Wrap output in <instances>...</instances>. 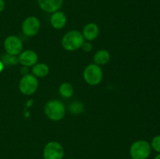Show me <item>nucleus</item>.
Here are the masks:
<instances>
[{"mask_svg":"<svg viewBox=\"0 0 160 159\" xmlns=\"http://www.w3.org/2000/svg\"><path fill=\"white\" fill-rule=\"evenodd\" d=\"M70 159H76V158H70Z\"/></svg>","mask_w":160,"mask_h":159,"instance_id":"obj_23","label":"nucleus"},{"mask_svg":"<svg viewBox=\"0 0 160 159\" xmlns=\"http://www.w3.org/2000/svg\"><path fill=\"white\" fill-rule=\"evenodd\" d=\"M62 2L63 0H38L41 9L47 12H55L59 10Z\"/></svg>","mask_w":160,"mask_h":159,"instance_id":"obj_9","label":"nucleus"},{"mask_svg":"<svg viewBox=\"0 0 160 159\" xmlns=\"http://www.w3.org/2000/svg\"><path fill=\"white\" fill-rule=\"evenodd\" d=\"M110 60V54L106 50H100L94 55V62L98 65H105Z\"/></svg>","mask_w":160,"mask_h":159,"instance_id":"obj_13","label":"nucleus"},{"mask_svg":"<svg viewBox=\"0 0 160 159\" xmlns=\"http://www.w3.org/2000/svg\"><path fill=\"white\" fill-rule=\"evenodd\" d=\"M154 159H160V153H159V154H158L157 155H156V157H155Z\"/></svg>","mask_w":160,"mask_h":159,"instance_id":"obj_22","label":"nucleus"},{"mask_svg":"<svg viewBox=\"0 0 160 159\" xmlns=\"http://www.w3.org/2000/svg\"><path fill=\"white\" fill-rule=\"evenodd\" d=\"M3 69H4V64H3V62H2V60H0V73L2 71Z\"/></svg>","mask_w":160,"mask_h":159,"instance_id":"obj_21","label":"nucleus"},{"mask_svg":"<svg viewBox=\"0 0 160 159\" xmlns=\"http://www.w3.org/2000/svg\"><path fill=\"white\" fill-rule=\"evenodd\" d=\"M83 106L81 103L79 102H74L72 103L70 106V111L73 113H79L82 111Z\"/></svg>","mask_w":160,"mask_h":159,"instance_id":"obj_18","label":"nucleus"},{"mask_svg":"<svg viewBox=\"0 0 160 159\" xmlns=\"http://www.w3.org/2000/svg\"><path fill=\"white\" fill-rule=\"evenodd\" d=\"M40 29V22L35 17H29L24 20L22 23V31L28 37L35 35Z\"/></svg>","mask_w":160,"mask_h":159,"instance_id":"obj_8","label":"nucleus"},{"mask_svg":"<svg viewBox=\"0 0 160 159\" xmlns=\"http://www.w3.org/2000/svg\"><path fill=\"white\" fill-rule=\"evenodd\" d=\"M63 154V148L58 142H49L44 148V159H62Z\"/></svg>","mask_w":160,"mask_h":159,"instance_id":"obj_6","label":"nucleus"},{"mask_svg":"<svg viewBox=\"0 0 160 159\" xmlns=\"http://www.w3.org/2000/svg\"><path fill=\"white\" fill-rule=\"evenodd\" d=\"M5 9V2L4 0H0V12L3 11Z\"/></svg>","mask_w":160,"mask_h":159,"instance_id":"obj_20","label":"nucleus"},{"mask_svg":"<svg viewBox=\"0 0 160 159\" xmlns=\"http://www.w3.org/2000/svg\"><path fill=\"white\" fill-rule=\"evenodd\" d=\"M2 62L3 64H11V65H15L19 62V59L16 58L15 55H6L3 56Z\"/></svg>","mask_w":160,"mask_h":159,"instance_id":"obj_16","label":"nucleus"},{"mask_svg":"<svg viewBox=\"0 0 160 159\" xmlns=\"http://www.w3.org/2000/svg\"><path fill=\"white\" fill-rule=\"evenodd\" d=\"M99 34V28L95 23H88L83 30V37L87 41L95 40Z\"/></svg>","mask_w":160,"mask_h":159,"instance_id":"obj_11","label":"nucleus"},{"mask_svg":"<svg viewBox=\"0 0 160 159\" xmlns=\"http://www.w3.org/2000/svg\"><path fill=\"white\" fill-rule=\"evenodd\" d=\"M151 144L146 140H138L130 148V154L132 159H147L151 154Z\"/></svg>","mask_w":160,"mask_h":159,"instance_id":"obj_3","label":"nucleus"},{"mask_svg":"<svg viewBox=\"0 0 160 159\" xmlns=\"http://www.w3.org/2000/svg\"><path fill=\"white\" fill-rule=\"evenodd\" d=\"M38 82L35 76L31 74H26L21 78L19 84L20 90L23 94L31 95L37 90Z\"/></svg>","mask_w":160,"mask_h":159,"instance_id":"obj_5","label":"nucleus"},{"mask_svg":"<svg viewBox=\"0 0 160 159\" xmlns=\"http://www.w3.org/2000/svg\"><path fill=\"white\" fill-rule=\"evenodd\" d=\"M81 48H82V49L84 50V51L88 52V51H90L92 49V45L91 43H89V42H84V44L82 45Z\"/></svg>","mask_w":160,"mask_h":159,"instance_id":"obj_19","label":"nucleus"},{"mask_svg":"<svg viewBox=\"0 0 160 159\" xmlns=\"http://www.w3.org/2000/svg\"><path fill=\"white\" fill-rule=\"evenodd\" d=\"M51 24L55 29H61L67 23V17L66 15L61 11H56L53 12L50 19Z\"/></svg>","mask_w":160,"mask_h":159,"instance_id":"obj_12","label":"nucleus"},{"mask_svg":"<svg viewBox=\"0 0 160 159\" xmlns=\"http://www.w3.org/2000/svg\"><path fill=\"white\" fill-rule=\"evenodd\" d=\"M32 73L34 76L38 77H44L46 76L49 73V68L45 63H36L33 65Z\"/></svg>","mask_w":160,"mask_h":159,"instance_id":"obj_14","label":"nucleus"},{"mask_svg":"<svg viewBox=\"0 0 160 159\" xmlns=\"http://www.w3.org/2000/svg\"><path fill=\"white\" fill-rule=\"evenodd\" d=\"M151 147L156 151L157 153H160V135H157L154 137L152 140Z\"/></svg>","mask_w":160,"mask_h":159,"instance_id":"obj_17","label":"nucleus"},{"mask_svg":"<svg viewBox=\"0 0 160 159\" xmlns=\"http://www.w3.org/2000/svg\"><path fill=\"white\" fill-rule=\"evenodd\" d=\"M4 48L8 55L16 56L23 51V43L17 36H9L4 41Z\"/></svg>","mask_w":160,"mask_h":159,"instance_id":"obj_7","label":"nucleus"},{"mask_svg":"<svg viewBox=\"0 0 160 159\" xmlns=\"http://www.w3.org/2000/svg\"><path fill=\"white\" fill-rule=\"evenodd\" d=\"M19 62L24 66H33L38 62V55L31 50L23 51L20 54Z\"/></svg>","mask_w":160,"mask_h":159,"instance_id":"obj_10","label":"nucleus"},{"mask_svg":"<svg viewBox=\"0 0 160 159\" xmlns=\"http://www.w3.org/2000/svg\"><path fill=\"white\" fill-rule=\"evenodd\" d=\"M84 80L89 85H98L102 80V70L99 65L96 64H91L84 70Z\"/></svg>","mask_w":160,"mask_h":159,"instance_id":"obj_4","label":"nucleus"},{"mask_svg":"<svg viewBox=\"0 0 160 159\" xmlns=\"http://www.w3.org/2000/svg\"><path fill=\"white\" fill-rule=\"evenodd\" d=\"M59 93L64 98H70L73 93V87L68 83H64L59 87Z\"/></svg>","mask_w":160,"mask_h":159,"instance_id":"obj_15","label":"nucleus"},{"mask_svg":"<svg viewBox=\"0 0 160 159\" xmlns=\"http://www.w3.org/2000/svg\"><path fill=\"white\" fill-rule=\"evenodd\" d=\"M84 42V38L81 32L78 31H71L63 36L62 45L67 51H76L81 48Z\"/></svg>","mask_w":160,"mask_h":159,"instance_id":"obj_1","label":"nucleus"},{"mask_svg":"<svg viewBox=\"0 0 160 159\" xmlns=\"http://www.w3.org/2000/svg\"><path fill=\"white\" fill-rule=\"evenodd\" d=\"M45 115L48 118L53 121H59L65 115V105L60 101L52 100L45 104Z\"/></svg>","mask_w":160,"mask_h":159,"instance_id":"obj_2","label":"nucleus"}]
</instances>
